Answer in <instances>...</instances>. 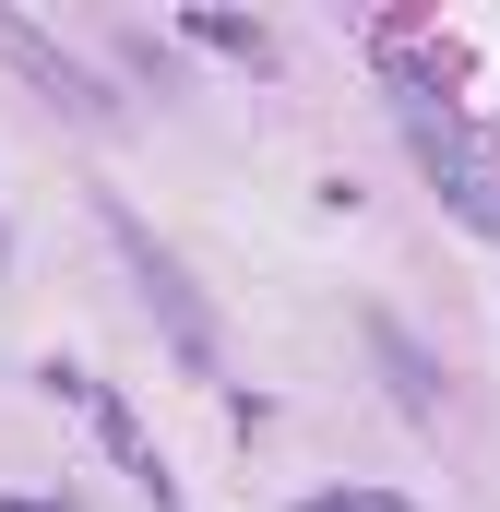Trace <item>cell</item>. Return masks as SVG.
<instances>
[{"label":"cell","mask_w":500,"mask_h":512,"mask_svg":"<svg viewBox=\"0 0 500 512\" xmlns=\"http://www.w3.org/2000/svg\"><path fill=\"white\" fill-rule=\"evenodd\" d=\"M370 346H381V370H393V393H405V405L429 417V405H441V382H429V358H417V346H405L393 322H370Z\"/></svg>","instance_id":"obj_4"},{"label":"cell","mask_w":500,"mask_h":512,"mask_svg":"<svg viewBox=\"0 0 500 512\" xmlns=\"http://www.w3.org/2000/svg\"><path fill=\"white\" fill-rule=\"evenodd\" d=\"M0 48H12V60H24V72H36V84H48V96L72 108V120H108V108H120V96H108V84H96V72L72 60V48H48V36H36L24 12H0Z\"/></svg>","instance_id":"obj_2"},{"label":"cell","mask_w":500,"mask_h":512,"mask_svg":"<svg viewBox=\"0 0 500 512\" xmlns=\"http://www.w3.org/2000/svg\"><path fill=\"white\" fill-rule=\"evenodd\" d=\"M417 155L441 167V191H453V203H465V215H477V227L500 239V179H489V167H477V155H465V143H453L441 120H417Z\"/></svg>","instance_id":"obj_3"},{"label":"cell","mask_w":500,"mask_h":512,"mask_svg":"<svg viewBox=\"0 0 500 512\" xmlns=\"http://www.w3.org/2000/svg\"><path fill=\"white\" fill-rule=\"evenodd\" d=\"M108 239H120V262H131V286H143V310L167 322V346H179L191 370H215V322H203V298H191V274H179V262L155 251V239L131 227L120 203H108Z\"/></svg>","instance_id":"obj_1"},{"label":"cell","mask_w":500,"mask_h":512,"mask_svg":"<svg viewBox=\"0 0 500 512\" xmlns=\"http://www.w3.org/2000/svg\"><path fill=\"white\" fill-rule=\"evenodd\" d=\"M310 512H405V501H381V489H334V501H310Z\"/></svg>","instance_id":"obj_5"}]
</instances>
